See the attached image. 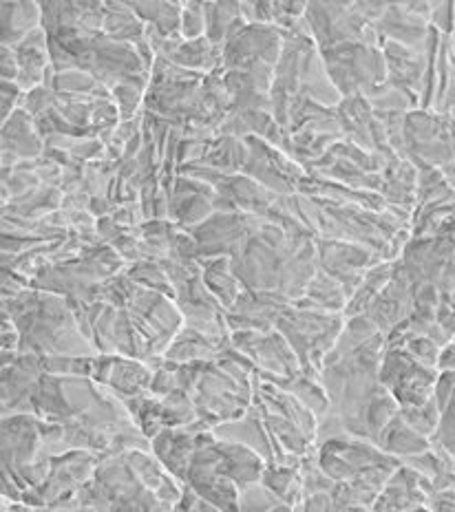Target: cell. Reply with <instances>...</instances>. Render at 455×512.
I'll list each match as a JSON object with an SVG mask.
<instances>
[{"label": "cell", "mask_w": 455, "mask_h": 512, "mask_svg": "<svg viewBox=\"0 0 455 512\" xmlns=\"http://www.w3.org/2000/svg\"><path fill=\"white\" fill-rule=\"evenodd\" d=\"M129 5L144 25H153L166 36H182V34H179V25H182L184 3L142 0V3H129Z\"/></svg>", "instance_id": "obj_24"}, {"label": "cell", "mask_w": 455, "mask_h": 512, "mask_svg": "<svg viewBox=\"0 0 455 512\" xmlns=\"http://www.w3.org/2000/svg\"><path fill=\"white\" fill-rule=\"evenodd\" d=\"M0 98H3V122H7L23 104L25 91L16 82H0Z\"/></svg>", "instance_id": "obj_37"}, {"label": "cell", "mask_w": 455, "mask_h": 512, "mask_svg": "<svg viewBox=\"0 0 455 512\" xmlns=\"http://www.w3.org/2000/svg\"><path fill=\"white\" fill-rule=\"evenodd\" d=\"M400 415H402V420L411 426V429H416L418 433H422L431 440L440 426L442 411L438 407L436 396H433L429 402L418 404V407H402Z\"/></svg>", "instance_id": "obj_31"}, {"label": "cell", "mask_w": 455, "mask_h": 512, "mask_svg": "<svg viewBox=\"0 0 455 512\" xmlns=\"http://www.w3.org/2000/svg\"><path fill=\"white\" fill-rule=\"evenodd\" d=\"M84 170H87V166L76 164V162H71L62 168V186L60 188L65 195L84 190Z\"/></svg>", "instance_id": "obj_39"}, {"label": "cell", "mask_w": 455, "mask_h": 512, "mask_svg": "<svg viewBox=\"0 0 455 512\" xmlns=\"http://www.w3.org/2000/svg\"><path fill=\"white\" fill-rule=\"evenodd\" d=\"M162 402V420L164 426H173V429H182V426L197 420V409L193 396L188 391L177 389L168 396L160 398Z\"/></svg>", "instance_id": "obj_28"}, {"label": "cell", "mask_w": 455, "mask_h": 512, "mask_svg": "<svg viewBox=\"0 0 455 512\" xmlns=\"http://www.w3.org/2000/svg\"><path fill=\"white\" fill-rule=\"evenodd\" d=\"M168 60L175 62L177 67L199 73V76H221L226 71L224 47L210 42L206 36L184 42Z\"/></svg>", "instance_id": "obj_13"}, {"label": "cell", "mask_w": 455, "mask_h": 512, "mask_svg": "<svg viewBox=\"0 0 455 512\" xmlns=\"http://www.w3.org/2000/svg\"><path fill=\"white\" fill-rule=\"evenodd\" d=\"M18 56L20 73L16 84L25 93L38 87H45L51 73V56H49V34L45 29H36L23 42L12 47Z\"/></svg>", "instance_id": "obj_9"}, {"label": "cell", "mask_w": 455, "mask_h": 512, "mask_svg": "<svg viewBox=\"0 0 455 512\" xmlns=\"http://www.w3.org/2000/svg\"><path fill=\"white\" fill-rule=\"evenodd\" d=\"M299 464L296 466L268 464L261 477V482L266 484L279 499H283L292 510H301V504H303V479H301Z\"/></svg>", "instance_id": "obj_20"}, {"label": "cell", "mask_w": 455, "mask_h": 512, "mask_svg": "<svg viewBox=\"0 0 455 512\" xmlns=\"http://www.w3.org/2000/svg\"><path fill=\"white\" fill-rule=\"evenodd\" d=\"M118 210V206L109 201L107 197H91V204H89V212L95 219H102V217H111L113 212Z\"/></svg>", "instance_id": "obj_44"}, {"label": "cell", "mask_w": 455, "mask_h": 512, "mask_svg": "<svg viewBox=\"0 0 455 512\" xmlns=\"http://www.w3.org/2000/svg\"><path fill=\"white\" fill-rule=\"evenodd\" d=\"M126 274H129L137 285L148 287V290L162 292L166 296L175 298V287H173L171 279H168V274H166L162 263H157V261H137V263L126 265Z\"/></svg>", "instance_id": "obj_29"}, {"label": "cell", "mask_w": 455, "mask_h": 512, "mask_svg": "<svg viewBox=\"0 0 455 512\" xmlns=\"http://www.w3.org/2000/svg\"><path fill=\"white\" fill-rule=\"evenodd\" d=\"M217 351L219 349L215 345H210L193 327L184 325L164 351V358L173 362H210L215 360Z\"/></svg>", "instance_id": "obj_23"}, {"label": "cell", "mask_w": 455, "mask_h": 512, "mask_svg": "<svg viewBox=\"0 0 455 512\" xmlns=\"http://www.w3.org/2000/svg\"><path fill=\"white\" fill-rule=\"evenodd\" d=\"M175 510H184V512H219L213 504H210L208 499L201 497L193 486L184 484V493L182 499H179V504Z\"/></svg>", "instance_id": "obj_38"}, {"label": "cell", "mask_w": 455, "mask_h": 512, "mask_svg": "<svg viewBox=\"0 0 455 512\" xmlns=\"http://www.w3.org/2000/svg\"><path fill=\"white\" fill-rule=\"evenodd\" d=\"M206 12V38L224 47L248 23L241 16L239 3H204Z\"/></svg>", "instance_id": "obj_18"}, {"label": "cell", "mask_w": 455, "mask_h": 512, "mask_svg": "<svg viewBox=\"0 0 455 512\" xmlns=\"http://www.w3.org/2000/svg\"><path fill=\"white\" fill-rule=\"evenodd\" d=\"M45 140L38 133L36 120L25 109H18L3 122V151L16 155L20 162L36 159L45 153Z\"/></svg>", "instance_id": "obj_10"}, {"label": "cell", "mask_w": 455, "mask_h": 512, "mask_svg": "<svg viewBox=\"0 0 455 512\" xmlns=\"http://www.w3.org/2000/svg\"><path fill=\"white\" fill-rule=\"evenodd\" d=\"M124 404H126V409H129L133 422L140 426L148 440H153L157 433L166 429L164 420H162V402H160V398L153 396L151 391L142 393V396H135V398H126Z\"/></svg>", "instance_id": "obj_26"}, {"label": "cell", "mask_w": 455, "mask_h": 512, "mask_svg": "<svg viewBox=\"0 0 455 512\" xmlns=\"http://www.w3.org/2000/svg\"><path fill=\"white\" fill-rule=\"evenodd\" d=\"M230 343L252 360L266 380L285 382L301 373V360L277 327L270 332H232Z\"/></svg>", "instance_id": "obj_1"}, {"label": "cell", "mask_w": 455, "mask_h": 512, "mask_svg": "<svg viewBox=\"0 0 455 512\" xmlns=\"http://www.w3.org/2000/svg\"><path fill=\"white\" fill-rule=\"evenodd\" d=\"M146 91H148V84H140V82L115 84L111 89V95H113L115 106H118L120 122H129L144 111Z\"/></svg>", "instance_id": "obj_30"}, {"label": "cell", "mask_w": 455, "mask_h": 512, "mask_svg": "<svg viewBox=\"0 0 455 512\" xmlns=\"http://www.w3.org/2000/svg\"><path fill=\"white\" fill-rule=\"evenodd\" d=\"M186 484L208 499L217 510H239V486L217 471L201 466H188Z\"/></svg>", "instance_id": "obj_11"}, {"label": "cell", "mask_w": 455, "mask_h": 512, "mask_svg": "<svg viewBox=\"0 0 455 512\" xmlns=\"http://www.w3.org/2000/svg\"><path fill=\"white\" fill-rule=\"evenodd\" d=\"M20 73V64L18 56L12 47L3 45V58H0V78L3 82H16Z\"/></svg>", "instance_id": "obj_41"}, {"label": "cell", "mask_w": 455, "mask_h": 512, "mask_svg": "<svg viewBox=\"0 0 455 512\" xmlns=\"http://www.w3.org/2000/svg\"><path fill=\"white\" fill-rule=\"evenodd\" d=\"M151 380H153V369L148 367L146 360L115 356L107 387L120 400H126V398H135L151 391Z\"/></svg>", "instance_id": "obj_12"}, {"label": "cell", "mask_w": 455, "mask_h": 512, "mask_svg": "<svg viewBox=\"0 0 455 512\" xmlns=\"http://www.w3.org/2000/svg\"><path fill=\"white\" fill-rule=\"evenodd\" d=\"M54 106V89L49 87H38L34 91H27L20 109H25L31 117H38Z\"/></svg>", "instance_id": "obj_35"}, {"label": "cell", "mask_w": 455, "mask_h": 512, "mask_svg": "<svg viewBox=\"0 0 455 512\" xmlns=\"http://www.w3.org/2000/svg\"><path fill=\"white\" fill-rule=\"evenodd\" d=\"M239 510H292L283 499H279L272 490L263 484L255 482L239 488Z\"/></svg>", "instance_id": "obj_32"}, {"label": "cell", "mask_w": 455, "mask_h": 512, "mask_svg": "<svg viewBox=\"0 0 455 512\" xmlns=\"http://www.w3.org/2000/svg\"><path fill=\"white\" fill-rule=\"evenodd\" d=\"M104 34L118 42L140 45L144 42V23L131 9L129 3H107L104 9Z\"/></svg>", "instance_id": "obj_21"}, {"label": "cell", "mask_w": 455, "mask_h": 512, "mask_svg": "<svg viewBox=\"0 0 455 512\" xmlns=\"http://www.w3.org/2000/svg\"><path fill=\"white\" fill-rule=\"evenodd\" d=\"M42 451L40 418L29 413L3 415V471L16 477Z\"/></svg>", "instance_id": "obj_6"}, {"label": "cell", "mask_w": 455, "mask_h": 512, "mask_svg": "<svg viewBox=\"0 0 455 512\" xmlns=\"http://www.w3.org/2000/svg\"><path fill=\"white\" fill-rule=\"evenodd\" d=\"M316 252H319V268L334 276L336 281H341L347 292V301L361 285L365 272L383 261V256L367 245L341 239L316 237Z\"/></svg>", "instance_id": "obj_2"}, {"label": "cell", "mask_w": 455, "mask_h": 512, "mask_svg": "<svg viewBox=\"0 0 455 512\" xmlns=\"http://www.w3.org/2000/svg\"><path fill=\"white\" fill-rule=\"evenodd\" d=\"M279 387L290 391L292 396L303 404V407H308L316 415V418H323V415H327L332 409L330 396H327V391L321 384V378H312V376H308V373L301 371L299 376L281 382Z\"/></svg>", "instance_id": "obj_25"}, {"label": "cell", "mask_w": 455, "mask_h": 512, "mask_svg": "<svg viewBox=\"0 0 455 512\" xmlns=\"http://www.w3.org/2000/svg\"><path fill=\"white\" fill-rule=\"evenodd\" d=\"M201 274H204V283L224 309H230L237 303V298L246 287L232 272L230 256H199Z\"/></svg>", "instance_id": "obj_14"}, {"label": "cell", "mask_w": 455, "mask_h": 512, "mask_svg": "<svg viewBox=\"0 0 455 512\" xmlns=\"http://www.w3.org/2000/svg\"><path fill=\"white\" fill-rule=\"evenodd\" d=\"M47 87L62 95H98L102 91H107V87H102L91 73L82 69H69L60 73L54 71V78H51Z\"/></svg>", "instance_id": "obj_27"}, {"label": "cell", "mask_w": 455, "mask_h": 512, "mask_svg": "<svg viewBox=\"0 0 455 512\" xmlns=\"http://www.w3.org/2000/svg\"><path fill=\"white\" fill-rule=\"evenodd\" d=\"M376 446L383 448L385 453L394 455V457H409L416 453H425L431 448V440L422 433H418L416 429L402 420V415L398 413L394 420H391L383 431L378 433L376 437Z\"/></svg>", "instance_id": "obj_16"}, {"label": "cell", "mask_w": 455, "mask_h": 512, "mask_svg": "<svg viewBox=\"0 0 455 512\" xmlns=\"http://www.w3.org/2000/svg\"><path fill=\"white\" fill-rule=\"evenodd\" d=\"M429 27L442 36H453V3H431Z\"/></svg>", "instance_id": "obj_36"}, {"label": "cell", "mask_w": 455, "mask_h": 512, "mask_svg": "<svg viewBox=\"0 0 455 512\" xmlns=\"http://www.w3.org/2000/svg\"><path fill=\"white\" fill-rule=\"evenodd\" d=\"M179 34L188 40H197L206 36V12L204 3L197 0H186L182 9V25H179Z\"/></svg>", "instance_id": "obj_34"}, {"label": "cell", "mask_w": 455, "mask_h": 512, "mask_svg": "<svg viewBox=\"0 0 455 512\" xmlns=\"http://www.w3.org/2000/svg\"><path fill=\"white\" fill-rule=\"evenodd\" d=\"M451 38H455V3H453V36Z\"/></svg>", "instance_id": "obj_46"}, {"label": "cell", "mask_w": 455, "mask_h": 512, "mask_svg": "<svg viewBox=\"0 0 455 512\" xmlns=\"http://www.w3.org/2000/svg\"><path fill=\"white\" fill-rule=\"evenodd\" d=\"M391 274H394V261H380L374 268H369L363 276L361 285L356 287V292L349 296L347 307H345V318L349 316H361L365 314L369 305H372L378 294L385 290V285L389 283Z\"/></svg>", "instance_id": "obj_19"}, {"label": "cell", "mask_w": 455, "mask_h": 512, "mask_svg": "<svg viewBox=\"0 0 455 512\" xmlns=\"http://www.w3.org/2000/svg\"><path fill=\"white\" fill-rule=\"evenodd\" d=\"M414 312V294H411V281L405 270L394 261V274H391L385 290L378 294L376 301L369 305L365 316L378 325L385 336L402 320H407Z\"/></svg>", "instance_id": "obj_8"}, {"label": "cell", "mask_w": 455, "mask_h": 512, "mask_svg": "<svg viewBox=\"0 0 455 512\" xmlns=\"http://www.w3.org/2000/svg\"><path fill=\"white\" fill-rule=\"evenodd\" d=\"M0 340H3V351H16V354H20V329L12 318H3Z\"/></svg>", "instance_id": "obj_42"}, {"label": "cell", "mask_w": 455, "mask_h": 512, "mask_svg": "<svg viewBox=\"0 0 455 512\" xmlns=\"http://www.w3.org/2000/svg\"><path fill=\"white\" fill-rule=\"evenodd\" d=\"M42 373L45 369H42V356L38 354H18L12 365L3 367V373H0V409H3V415H34L31 396H34Z\"/></svg>", "instance_id": "obj_5"}, {"label": "cell", "mask_w": 455, "mask_h": 512, "mask_svg": "<svg viewBox=\"0 0 455 512\" xmlns=\"http://www.w3.org/2000/svg\"><path fill=\"white\" fill-rule=\"evenodd\" d=\"M89 204H91V195L87 190L71 192V195H65V199H62V208L73 210V212L89 210Z\"/></svg>", "instance_id": "obj_43"}, {"label": "cell", "mask_w": 455, "mask_h": 512, "mask_svg": "<svg viewBox=\"0 0 455 512\" xmlns=\"http://www.w3.org/2000/svg\"><path fill=\"white\" fill-rule=\"evenodd\" d=\"M438 371H455V343L453 340L449 345H444L440 351Z\"/></svg>", "instance_id": "obj_45"}, {"label": "cell", "mask_w": 455, "mask_h": 512, "mask_svg": "<svg viewBox=\"0 0 455 512\" xmlns=\"http://www.w3.org/2000/svg\"><path fill=\"white\" fill-rule=\"evenodd\" d=\"M0 281H3V298L16 296V294L25 292L31 287V281L27 279V276L18 274L12 268H3V276H0Z\"/></svg>", "instance_id": "obj_40"}, {"label": "cell", "mask_w": 455, "mask_h": 512, "mask_svg": "<svg viewBox=\"0 0 455 512\" xmlns=\"http://www.w3.org/2000/svg\"><path fill=\"white\" fill-rule=\"evenodd\" d=\"M62 199H65V192L62 188H54V186H42L38 190L31 192L27 197H20L9 201V204L3 206L5 215H16L23 219H42L51 215L62 208Z\"/></svg>", "instance_id": "obj_22"}, {"label": "cell", "mask_w": 455, "mask_h": 512, "mask_svg": "<svg viewBox=\"0 0 455 512\" xmlns=\"http://www.w3.org/2000/svg\"><path fill=\"white\" fill-rule=\"evenodd\" d=\"M98 464V453L80 451V448H73V451H67L62 455H54V464H51L47 482L38 488L47 510H51V506L58 504V501H65L76 495L80 486L87 484L93 477Z\"/></svg>", "instance_id": "obj_4"}, {"label": "cell", "mask_w": 455, "mask_h": 512, "mask_svg": "<svg viewBox=\"0 0 455 512\" xmlns=\"http://www.w3.org/2000/svg\"><path fill=\"white\" fill-rule=\"evenodd\" d=\"M3 14V45L16 47L29 34L42 27V5L23 3V0H5L0 3Z\"/></svg>", "instance_id": "obj_15"}, {"label": "cell", "mask_w": 455, "mask_h": 512, "mask_svg": "<svg viewBox=\"0 0 455 512\" xmlns=\"http://www.w3.org/2000/svg\"><path fill=\"white\" fill-rule=\"evenodd\" d=\"M292 305L343 314L347 307V292L341 285V281H336L334 276H330L319 268V272H316V276L310 281L308 290H305V294L299 298V301H294Z\"/></svg>", "instance_id": "obj_17"}, {"label": "cell", "mask_w": 455, "mask_h": 512, "mask_svg": "<svg viewBox=\"0 0 455 512\" xmlns=\"http://www.w3.org/2000/svg\"><path fill=\"white\" fill-rule=\"evenodd\" d=\"M283 51V31L274 25H246L224 45V69L243 71L266 62L277 67Z\"/></svg>", "instance_id": "obj_3"}, {"label": "cell", "mask_w": 455, "mask_h": 512, "mask_svg": "<svg viewBox=\"0 0 455 512\" xmlns=\"http://www.w3.org/2000/svg\"><path fill=\"white\" fill-rule=\"evenodd\" d=\"M210 429H213V426L199 418L195 422L182 426V429L166 426V429H162L151 440V451L155 453L157 460L164 464L168 473L186 482L188 466L201 442V435Z\"/></svg>", "instance_id": "obj_7"}, {"label": "cell", "mask_w": 455, "mask_h": 512, "mask_svg": "<svg viewBox=\"0 0 455 512\" xmlns=\"http://www.w3.org/2000/svg\"><path fill=\"white\" fill-rule=\"evenodd\" d=\"M95 356H42V369L51 376L91 378Z\"/></svg>", "instance_id": "obj_33"}]
</instances>
